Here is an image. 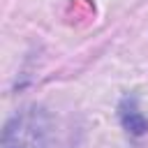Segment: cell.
Masks as SVG:
<instances>
[{
    "label": "cell",
    "instance_id": "obj_1",
    "mask_svg": "<svg viewBox=\"0 0 148 148\" xmlns=\"http://www.w3.org/2000/svg\"><path fill=\"white\" fill-rule=\"evenodd\" d=\"M2 148H44V127L35 111L16 113L2 134Z\"/></svg>",
    "mask_w": 148,
    "mask_h": 148
},
{
    "label": "cell",
    "instance_id": "obj_2",
    "mask_svg": "<svg viewBox=\"0 0 148 148\" xmlns=\"http://www.w3.org/2000/svg\"><path fill=\"white\" fill-rule=\"evenodd\" d=\"M118 116H120L123 127H125L130 134L141 136V134H146V132H148V120H146V118H143V113L136 109L134 97H125V99L120 102V106H118Z\"/></svg>",
    "mask_w": 148,
    "mask_h": 148
}]
</instances>
